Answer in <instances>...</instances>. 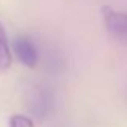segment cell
<instances>
[{"mask_svg":"<svg viewBox=\"0 0 127 127\" xmlns=\"http://www.w3.org/2000/svg\"><path fill=\"white\" fill-rule=\"evenodd\" d=\"M101 15L109 34L119 40L127 42V13L118 11L111 6H103Z\"/></svg>","mask_w":127,"mask_h":127,"instance_id":"obj_1","label":"cell"},{"mask_svg":"<svg viewBox=\"0 0 127 127\" xmlns=\"http://www.w3.org/2000/svg\"><path fill=\"white\" fill-rule=\"evenodd\" d=\"M13 52L18 60L29 69H34L39 61V50L28 35H18L13 40Z\"/></svg>","mask_w":127,"mask_h":127,"instance_id":"obj_2","label":"cell"},{"mask_svg":"<svg viewBox=\"0 0 127 127\" xmlns=\"http://www.w3.org/2000/svg\"><path fill=\"white\" fill-rule=\"evenodd\" d=\"M50 105H52V98L43 89L34 90L31 100H29V109L39 118H45L47 113L50 111Z\"/></svg>","mask_w":127,"mask_h":127,"instance_id":"obj_3","label":"cell"},{"mask_svg":"<svg viewBox=\"0 0 127 127\" xmlns=\"http://www.w3.org/2000/svg\"><path fill=\"white\" fill-rule=\"evenodd\" d=\"M10 66H11V50H10L6 32L0 23V72L10 69Z\"/></svg>","mask_w":127,"mask_h":127,"instance_id":"obj_4","label":"cell"},{"mask_svg":"<svg viewBox=\"0 0 127 127\" xmlns=\"http://www.w3.org/2000/svg\"><path fill=\"white\" fill-rule=\"evenodd\" d=\"M10 127H34V121L28 116L13 114L10 118Z\"/></svg>","mask_w":127,"mask_h":127,"instance_id":"obj_5","label":"cell"}]
</instances>
